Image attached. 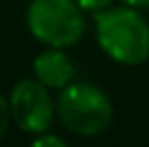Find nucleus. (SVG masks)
I'll return each instance as SVG.
<instances>
[{
    "label": "nucleus",
    "mask_w": 149,
    "mask_h": 147,
    "mask_svg": "<svg viewBox=\"0 0 149 147\" xmlns=\"http://www.w3.org/2000/svg\"><path fill=\"white\" fill-rule=\"evenodd\" d=\"M33 145H35V147H63L65 141L58 139V136H54V134L41 132L37 139H33Z\"/></svg>",
    "instance_id": "obj_6"
},
{
    "label": "nucleus",
    "mask_w": 149,
    "mask_h": 147,
    "mask_svg": "<svg viewBox=\"0 0 149 147\" xmlns=\"http://www.w3.org/2000/svg\"><path fill=\"white\" fill-rule=\"evenodd\" d=\"M97 43L115 63L143 65L149 61V22L136 7H108L95 13Z\"/></svg>",
    "instance_id": "obj_1"
},
{
    "label": "nucleus",
    "mask_w": 149,
    "mask_h": 147,
    "mask_svg": "<svg viewBox=\"0 0 149 147\" xmlns=\"http://www.w3.org/2000/svg\"><path fill=\"white\" fill-rule=\"evenodd\" d=\"M78 2L80 9H84V11H93V13H100L104 11V9H108L112 4V0H76Z\"/></svg>",
    "instance_id": "obj_7"
},
{
    "label": "nucleus",
    "mask_w": 149,
    "mask_h": 147,
    "mask_svg": "<svg viewBox=\"0 0 149 147\" xmlns=\"http://www.w3.org/2000/svg\"><path fill=\"white\" fill-rule=\"evenodd\" d=\"M9 119H11V108H9V100H4L0 95V139L4 136L9 128Z\"/></svg>",
    "instance_id": "obj_8"
},
{
    "label": "nucleus",
    "mask_w": 149,
    "mask_h": 147,
    "mask_svg": "<svg viewBox=\"0 0 149 147\" xmlns=\"http://www.w3.org/2000/svg\"><path fill=\"white\" fill-rule=\"evenodd\" d=\"M125 4H130V7H138V9H145L149 7V0H123Z\"/></svg>",
    "instance_id": "obj_9"
},
{
    "label": "nucleus",
    "mask_w": 149,
    "mask_h": 147,
    "mask_svg": "<svg viewBox=\"0 0 149 147\" xmlns=\"http://www.w3.org/2000/svg\"><path fill=\"white\" fill-rule=\"evenodd\" d=\"M33 72L39 82H43L48 89H63L74 78V65L69 56L63 52V48H52L37 54L33 61Z\"/></svg>",
    "instance_id": "obj_5"
},
{
    "label": "nucleus",
    "mask_w": 149,
    "mask_h": 147,
    "mask_svg": "<svg viewBox=\"0 0 149 147\" xmlns=\"http://www.w3.org/2000/svg\"><path fill=\"white\" fill-rule=\"evenodd\" d=\"M26 24L33 37L52 48L76 45L84 35V15L76 0H30Z\"/></svg>",
    "instance_id": "obj_3"
},
{
    "label": "nucleus",
    "mask_w": 149,
    "mask_h": 147,
    "mask_svg": "<svg viewBox=\"0 0 149 147\" xmlns=\"http://www.w3.org/2000/svg\"><path fill=\"white\" fill-rule=\"evenodd\" d=\"M9 108H11V117L24 132L41 134L50 130L54 104L48 93V87L37 78H24L11 89Z\"/></svg>",
    "instance_id": "obj_4"
},
{
    "label": "nucleus",
    "mask_w": 149,
    "mask_h": 147,
    "mask_svg": "<svg viewBox=\"0 0 149 147\" xmlns=\"http://www.w3.org/2000/svg\"><path fill=\"white\" fill-rule=\"evenodd\" d=\"M61 123L71 134L97 136L112 121V104L108 95L91 82H69L56 100Z\"/></svg>",
    "instance_id": "obj_2"
}]
</instances>
